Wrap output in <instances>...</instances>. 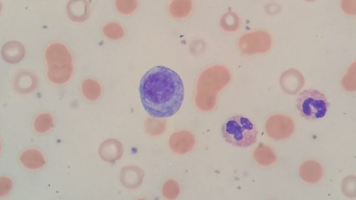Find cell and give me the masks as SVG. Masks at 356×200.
<instances>
[{"instance_id": "obj_1", "label": "cell", "mask_w": 356, "mask_h": 200, "mask_svg": "<svg viewBox=\"0 0 356 200\" xmlns=\"http://www.w3.org/2000/svg\"><path fill=\"white\" fill-rule=\"evenodd\" d=\"M142 104L154 118L172 116L180 110L184 97L183 81L172 69L156 66L149 69L140 82Z\"/></svg>"}, {"instance_id": "obj_2", "label": "cell", "mask_w": 356, "mask_h": 200, "mask_svg": "<svg viewBox=\"0 0 356 200\" xmlns=\"http://www.w3.org/2000/svg\"><path fill=\"white\" fill-rule=\"evenodd\" d=\"M48 65L47 77L53 83L63 84L73 72V58L68 48L60 42L50 44L44 51Z\"/></svg>"}, {"instance_id": "obj_3", "label": "cell", "mask_w": 356, "mask_h": 200, "mask_svg": "<svg viewBox=\"0 0 356 200\" xmlns=\"http://www.w3.org/2000/svg\"><path fill=\"white\" fill-rule=\"evenodd\" d=\"M221 132L225 141L235 146L248 147L257 140L256 126L243 115H235L227 119L222 126Z\"/></svg>"}, {"instance_id": "obj_4", "label": "cell", "mask_w": 356, "mask_h": 200, "mask_svg": "<svg viewBox=\"0 0 356 200\" xmlns=\"http://www.w3.org/2000/svg\"><path fill=\"white\" fill-rule=\"evenodd\" d=\"M296 102L300 115L307 119L315 120L324 117L329 107L326 96L321 91L313 89L300 92Z\"/></svg>"}, {"instance_id": "obj_5", "label": "cell", "mask_w": 356, "mask_h": 200, "mask_svg": "<svg viewBox=\"0 0 356 200\" xmlns=\"http://www.w3.org/2000/svg\"><path fill=\"white\" fill-rule=\"evenodd\" d=\"M293 120L284 114H274L270 116L265 123V131L269 137L276 140L290 137L295 131Z\"/></svg>"}, {"instance_id": "obj_6", "label": "cell", "mask_w": 356, "mask_h": 200, "mask_svg": "<svg viewBox=\"0 0 356 200\" xmlns=\"http://www.w3.org/2000/svg\"><path fill=\"white\" fill-rule=\"evenodd\" d=\"M195 143L194 135L191 132L185 130L173 133L169 139V146L171 150L180 155L190 152Z\"/></svg>"}, {"instance_id": "obj_7", "label": "cell", "mask_w": 356, "mask_h": 200, "mask_svg": "<svg viewBox=\"0 0 356 200\" xmlns=\"http://www.w3.org/2000/svg\"><path fill=\"white\" fill-rule=\"evenodd\" d=\"M280 83L282 89L286 93L295 94L303 86L304 79L299 70L291 68L282 73Z\"/></svg>"}, {"instance_id": "obj_8", "label": "cell", "mask_w": 356, "mask_h": 200, "mask_svg": "<svg viewBox=\"0 0 356 200\" xmlns=\"http://www.w3.org/2000/svg\"><path fill=\"white\" fill-rule=\"evenodd\" d=\"M123 148L121 143L114 138L103 141L99 148V155L105 162H115L122 156Z\"/></svg>"}, {"instance_id": "obj_9", "label": "cell", "mask_w": 356, "mask_h": 200, "mask_svg": "<svg viewBox=\"0 0 356 200\" xmlns=\"http://www.w3.org/2000/svg\"><path fill=\"white\" fill-rule=\"evenodd\" d=\"M38 80L32 72L23 70L17 73L13 80L15 90L21 94L32 92L37 87Z\"/></svg>"}, {"instance_id": "obj_10", "label": "cell", "mask_w": 356, "mask_h": 200, "mask_svg": "<svg viewBox=\"0 0 356 200\" xmlns=\"http://www.w3.org/2000/svg\"><path fill=\"white\" fill-rule=\"evenodd\" d=\"M323 174V167L318 161L308 160L304 161L299 167V176L306 183L315 184L320 181Z\"/></svg>"}, {"instance_id": "obj_11", "label": "cell", "mask_w": 356, "mask_h": 200, "mask_svg": "<svg viewBox=\"0 0 356 200\" xmlns=\"http://www.w3.org/2000/svg\"><path fill=\"white\" fill-rule=\"evenodd\" d=\"M249 53H262L269 49L271 45L270 35L264 32H257L248 34L244 38Z\"/></svg>"}, {"instance_id": "obj_12", "label": "cell", "mask_w": 356, "mask_h": 200, "mask_svg": "<svg viewBox=\"0 0 356 200\" xmlns=\"http://www.w3.org/2000/svg\"><path fill=\"white\" fill-rule=\"evenodd\" d=\"M143 171L139 167L130 165L124 167L121 171L120 179L122 185L128 189H135L142 184Z\"/></svg>"}, {"instance_id": "obj_13", "label": "cell", "mask_w": 356, "mask_h": 200, "mask_svg": "<svg viewBox=\"0 0 356 200\" xmlns=\"http://www.w3.org/2000/svg\"><path fill=\"white\" fill-rule=\"evenodd\" d=\"M66 9L70 19L76 22L85 21L90 14V3L86 1H70L66 5Z\"/></svg>"}, {"instance_id": "obj_14", "label": "cell", "mask_w": 356, "mask_h": 200, "mask_svg": "<svg viewBox=\"0 0 356 200\" xmlns=\"http://www.w3.org/2000/svg\"><path fill=\"white\" fill-rule=\"evenodd\" d=\"M25 49L18 41L11 40L4 44L2 48V56L5 61L15 64L20 62L24 57Z\"/></svg>"}, {"instance_id": "obj_15", "label": "cell", "mask_w": 356, "mask_h": 200, "mask_svg": "<svg viewBox=\"0 0 356 200\" xmlns=\"http://www.w3.org/2000/svg\"><path fill=\"white\" fill-rule=\"evenodd\" d=\"M21 164L26 168L36 170L42 168L46 160L42 153L36 149H28L22 152L19 157Z\"/></svg>"}, {"instance_id": "obj_16", "label": "cell", "mask_w": 356, "mask_h": 200, "mask_svg": "<svg viewBox=\"0 0 356 200\" xmlns=\"http://www.w3.org/2000/svg\"><path fill=\"white\" fill-rule=\"evenodd\" d=\"M255 161L262 166H269L274 164L277 159L276 154L273 148L263 143L259 144L253 153Z\"/></svg>"}, {"instance_id": "obj_17", "label": "cell", "mask_w": 356, "mask_h": 200, "mask_svg": "<svg viewBox=\"0 0 356 200\" xmlns=\"http://www.w3.org/2000/svg\"><path fill=\"white\" fill-rule=\"evenodd\" d=\"M82 92L87 99L95 101L101 94V87L97 81L87 79L82 84Z\"/></svg>"}, {"instance_id": "obj_18", "label": "cell", "mask_w": 356, "mask_h": 200, "mask_svg": "<svg viewBox=\"0 0 356 200\" xmlns=\"http://www.w3.org/2000/svg\"><path fill=\"white\" fill-rule=\"evenodd\" d=\"M53 126V117L48 112H43L38 114L33 122L34 129L38 133H44L48 132Z\"/></svg>"}, {"instance_id": "obj_19", "label": "cell", "mask_w": 356, "mask_h": 200, "mask_svg": "<svg viewBox=\"0 0 356 200\" xmlns=\"http://www.w3.org/2000/svg\"><path fill=\"white\" fill-rule=\"evenodd\" d=\"M103 32L107 38L117 40L122 38L124 32L122 26L117 22L107 23L103 28Z\"/></svg>"}, {"instance_id": "obj_20", "label": "cell", "mask_w": 356, "mask_h": 200, "mask_svg": "<svg viewBox=\"0 0 356 200\" xmlns=\"http://www.w3.org/2000/svg\"><path fill=\"white\" fill-rule=\"evenodd\" d=\"M180 191V185L172 179L167 180L162 187L163 195L168 199L175 198L179 195Z\"/></svg>"}, {"instance_id": "obj_21", "label": "cell", "mask_w": 356, "mask_h": 200, "mask_svg": "<svg viewBox=\"0 0 356 200\" xmlns=\"http://www.w3.org/2000/svg\"><path fill=\"white\" fill-rule=\"evenodd\" d=\"M115 5L120 12L128 14L135 11L137 7V3L133 1H116Z\"/></svg>"}, {"instance_id": "obj_22", "label": "cell", "mask_w": 356, "mask_h": 200, "mask_svg": "<svg viewBox=\"0 0 356 200\" xmlns=\"http://www.w3.org/2000/svg\"><path fill=\"white\" fill-rule=\"evenodd\" d=\"M12 184L11 180L7 177L1 178V196L7 195L11 190Z\"/></svg>"}]
</instances>
